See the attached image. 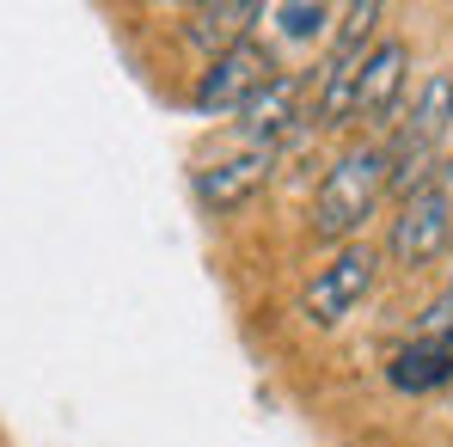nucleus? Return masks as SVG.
I'll use <instances>...</instances> for the list:
<instances>
[{
	"label": "nucleus",
	"instance_id": "nucleus-1",
	"mask_svg": "<svg viewBox=\"0 0 453 447\" xmlns=\"http://www.w3.org/2000/svg\"><path fill=\"white\" fill-rule=\"evenodd\" d=\"M386 203V148L362 142L331 159L319 197H312V239L319 245H356V233L374 221V209Z\"/></svg>",
	"mask_w": 453,
	"mask_h": 447
},
{
	"label": "nucleus",
	"instance_id": "nucleus-2",
	"mask_svg": "<svg viewBox=\"0 0 453 447\" xmlns=\"http://www.w3.org/2000/svg\"><path fill=\"white\" fill-rule=\"evenodd\" d=\"M374 25H380V6H374V0L349 6V12H343V25H337L331 62H325L319 74H306V98H312V123H319V129L349 123V86H356L362 56L374 50Z\"/></svg>",
	"mask_w": 453,
	"mask_h": 447
},
{
	"label": "nucleus",
	"instance_id": "nucleus-3",
	"mask_svg": "<svg viewBox=\"0 0 453 447\" xmlns=\"http://www.w3.org/2000/svg\"><path fill=\"white\" fill-rule=\"evenodd\" d=\"M374 289V251L356 239V245H337L331 251V264L325 270H312V282L301 289V312L306 325H319V331H337L362 300Z\"/></svg>",
	"mask_w": 453,
	"mask_h": 447
},
{
	"label": "nucleus",
	"instance_id": "nucleus-4",
	"mask_svg": "<svg viewBox=\"0 0 453 447\" xmlns=\"http://www.w3.org/2000/svg\"><path fill=\"white\" fill-rule=\"evenodd\" d=\"M270 80H276L270 50H264V43H239V50H226V56H209V62H203L190 104H196L203 117H239Z\"/></svg>",
	"mask_w": 453,
	"mask_h": 447
},
{
	"label": "nucleus",
	"instance_id": "nucleus-5",
	"mask_svg": "<svg viewBox=\"0 0 453 447\" xmlns=\"http://www.w3.org/2000/svg\"><path fill=\"white\" fill-rule=\"evenodd\" d=\"M448 245H453V203L435 190V184L411 190V197L398 203L392 233H386V251H392L404 270H423V264H435Z\"/></svg>",
	"mask_w": 453,
	"mask_h": 447
},
{
	"label": "nucleus",
	"instance_id": "nucleus-6",
	"mask_svg": "<svg viewBox=\"0 0 453 447\" xmlns=\"http://www.w3.org/2000/svg\"><path fill=\"white\" fill-rule=\"evenodd\" d=\"M301 111H306V74H276L251 104H245V111H239V135H245V148L276 153L306 123Z\"/></svg>",
	"mask_w": 453,
	"mask_h": 447
},
{
	"label": "nucleus",
	"instance_id": "nucleus-7",
	"mask_svg": "<svg viewBox=\"0 0 453 447\" xmlns=\"http://www.w3.org/2000/svg\"><path fill=\"white\" fill-rule=\"evenodd\" d=\"M404 68H411L404 43H392V37L374 43L362 56V68H356V86H349V117L356 123H386L392 104H398V92H404Z\"/></svg>",
	"mask_w": 453,
	"mask_h": 447
},
{
	"label": "nucleus",
	"instance_id": "nucleus-8",
	"mask_svg": "<svg viewBox=\"0 0 453 447\" xmlns=\"http://www.w3.org/2000/svg\"><path fill=\"white\" fill-rule=\"evenodd\" d=\"M270 166H276V153L245 148V153H233V159H221V166H209V172H196V197H203V209H215V215L245 209V203L270 184Z\"/></svg>",
	"mask_w": 453,
	"mask_h": 447
},
{
	"label": "nucleus",
	"instance_id": "nucleus-9",
	"mask_svg": "<svg viewBox=\"0 0 453 447\" xmlns=\"http://www.w3.org/2000/svg\"><path fill=\"white\" fill-rule=\"evenodd\" d=\"M264 19L257 0H215V6H190L184 12V43H196L203 56H226L239 43H251V25Z\"/></svg>",
	"mask_w": 453,
	"mask_h": 447
},
{
	"label": "nucleus",
	"instance_id": "nucleus-10",
	"mask_svg": "<svg viewBox=\"0 0 453 447\" xmlns=\"http://www.w3.org/2000/svg\"><path fill=\"white\" fill-rule=\"evenodd\" d=\"M386 380L398 392H435L453 380V343H435V337H411L392 362H386Z\"/></svg>",
	"mask_w": 453,
	"mask_h": 447
},
{
	"label": "nucleus",
	"instance_id": "nucleus-11",
	"mask_svg": "<svg viewBox=\"0 0 453 447\" xmlns=\"http://www.w3.org/2000/svg\"><path fill=\"white\" fill-rule=\"evenodd\" d=\"M264 19H276L282 37L306 43V37H319V31L331 25V6H264Z\"/></svg>",
	"mask_w": 453,
	"mask_h": 447
},
{
	"label": "nucleus",
	"instance_id": "nucleus-12",
	"mask_svg": "<svg viewBox=\"0 0 453 447\" xmlns=\"http://www.w3.org/2000/svg\"><path fill=\"white\" fill-rule=\"evenodd\" d=\"M429 184H435V190H441V197L453 203V159H435V172H429Z\"/></svg>",
	"mask_w": 453,
	"mask_h": 447
}]
</instances>
